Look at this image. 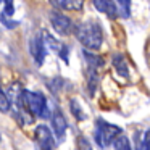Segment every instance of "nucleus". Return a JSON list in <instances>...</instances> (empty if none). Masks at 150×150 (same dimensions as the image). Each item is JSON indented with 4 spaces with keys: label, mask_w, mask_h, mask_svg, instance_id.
Returning a JSON list of instances; mask_svg holds the SVG:
<instances>
[{
    "label": "nucleus",
    "mask_w": 150,
    "mask_h": 150,
    "mask_svg": "<svg viewBox=\"0 0 150 150\" xmlns=\"http://www.w3.org/2000/svg\"><path fill=\"white\" fill-rule=\"evenodd\" d=\"M74 34L78 40L87 50H98L103 42V31L97 21H84L74 26Z\"/></svg>",
    "instance_id": "obj_1"
},
{
    "label": "nucleus",
    "mask_w": 150,
    "mask_h": 150,
    "mask_svg": "<svg viewBox=\"0 0 150 150\" xmlns=\"http://www.w3.org/2000/svg\"><path fill=\"white\" fill-rule=\"evenodd\" d=\"M21 102H23V105L34 116H39V118H49L50 116L49 107H47V100L44 97V94H40V92L23 91L21 92Z\"/></svg>",
    "instance_id": "obj_2"
},
{
    "label": "nucleus",
    "mask_w": 150,
    "mask_h": 150,
    "mask_svg": "<svg viewBox=\"0 0 150 150\" xmlns=\"http://www.w3.org/2000/svg\"><path fill=\"white\" fill-rule=\"evenodd\" d=\"M95 142L98 144L100 147H108L110 144L115 142L120 134H123V129L116 124H110L108 121L98 118L95 121Z\"/></svg>",
    "instance_id": "obj_3"
},
{
    "label": "nucleus",
    "mask_w": 150,
    "mask_h": 150,
    "mask_svg": "<svg viewBox=\"0 0 150 150\" xmlns=\"http://www.w3.org/2000/svg\"><path fill=\"white\" fill-rule=\"evenodd\" d=\"M50 23H52L53 29H55L60 36H68V34L74 29L73 21L69 20L65 13H62V11H58V10L50 11Z\"/></svg>",
    "instance_id": "obj_4"
},
{
    "label": "nucleus",
    "mask_w": 150,
    "mask_h": 150,
    "mask_svg": "<svg viewBox=\"0 0 150 150\" xmlns=\"http://www.w3.org/2000/svg\"><path fill=\"white\" fill-rule=\"evenodd\" d=\"M34 136H36V142L39 150H55V140H53L52 131L49 129V126L39 124L36 127Z\"/></svg>",
    "instance_id": "obj_5"
},
{
    "label": "nucleus",
    "mask_w": 150,
    "mask_h": 150,
    "mask_svg": "<svg viewBox=\"0 0 150 150\" xmlns=\"http://www.w3.org/2000/svg\"><path fill=\"white\" fill-rule=\"evenodd\" d=\"M47 47H45V40H44V36L40 34H36L33 39L29 40V52L33 55L36 65H42L44 60H45V53H47Z\"/></svg>",
    "instance_id": "obj_6"
},
{
    "label": "nucleus",
    "mask_w": 150,
    "mask_h": 150,
    "mask_svg": "<svg viewBox=\"0 0 150 150\" xmlns=\"http://www.w3.org/2000/svg\"><path fill=\"white\" fill-rule=\"evenodd\" d=\"M52 129L55 132V137L58 140H63L66 134V129H68V124H66V120L63 116V113L60 110H55L52 115Z\"/></svg>",
    "instance_id": "obj_7"
},
{
    "label": "nucleus",
    "mask_w": 150,
    "mask_h": 150,
    "mask_svg": "<svg viewBox=\"0 0 150 150\" xmlns=\"http://www.w3.org/2000/svg\"><path fill=\"white\" fill-rule=\"evenodd\" d=\"M57 10L66 11H79L84 5V0H49Z\"/></svg>",
    "instance_id": "obj_8"
},
{
    "label": "nucleus",
    "mask_w": 150,
    "mask_h": 150,
    "mask_svg": "<svg viewBox=\"0 0 150 150\" xmlns=\"http://www.w3.org/2000/svg\"><path fill=\"white\" fill-rule=\"evenodd\" d=\"M94 7L100 13H105L108 18H116L118 16V8L113 0H94Z\"/></svg>",
    "instance_id": "obj_9"
},
{
    "label": "nucleus",
    "mask_w": 150,
    "mask_h": 150,
    "mask_svg": "<svg viewBox=\"0 0 150 150\" xmlns=\"http://www.w3.org/2000/svg\"><path fill=\"white\" fill-rule=\"evenodd\" d=\"M111 60H113V66L116 68V71L120 73L121 76L126 78V76H127V65H126V62H124L123 53H115Z\"/></svg>",
    "instance_id": "obj_10"
},
{
    "label": "nucleus",
    "mask_w": 150,
    "mask_h": 150,
    "mask_svg": "<svg viewBox=\"0 0 150 150\" xmlns=\"http://www.w3.org/2000/svg\"><path fill=\"white\" fill-rule=\"evenodd\" d=\"M82 53H84V58L87 60L89 68H95V69H98L100 66H103V58H102V57L95 55V53H91L89 50H84Z\"/></svg>",
    "instance_id": "obj_11"
},
{
    "label": "nucleus",
    "mask_w": 150,
    "mask_h": 150,
    "mask_svg": "<svg viewBox=\"0 0 150 150\" xmlns=\"http://www.w3.org/2000/svg\"><path fill=\"white\" fill-rule=\"evenodd\" d=\"M97 84H98L97 69H95V68H89V69H87V87H89V92H91V95H94Z\"/></svg>",
    "instance_id": "obj_12"
},
{
    "label": "nucleus",
    "mask_w": 150,
    "mask_h": 150,
    "mask_svg": "<svg viewBox=\"0 0 150 150\" xmlns=\"http://www.w3.org/2000/svg\"><path fill=\"white\" fill-rule=\"evenodd\" d=\"M69 110H71L73 116H74L78 121H82V120H86V115H84V111H82L81 105H79V102L76 100V98H71V102H69Z\"/></svg>",
    "instance_id": "obj_13"
},
{
    "label": "nucleus",
    "mask_w": 150,
    "mask_h": 150,
    "mask_svg": "<svg viewBox=\"0 0 150 150\" xmlns=\"http://www.w3.org/2000/svg\"><path fill=\"white\" fill-rule=\"evenodd\" d=\"M115 149L116 150H132L131 149V144H129V139H127L124 134H120V136L115 139Z\"/></svg>",
    "instance_id": "obj_14"
},
{
    "label": "nucleus",
    "mask_w": 150,
    "mask_h": 150,
    "mask_svg": "<svg viewBox=\"0 0 150 150\" xmlns=\"http://www.w3.org/2000/svg\"><path fill=\"white\" fill-rule=\"evenodd\" d=\"M10 108H11L10 98H8V95L5 94V91L2 89V84H0V111L2 113H8Z\"/></svg>",
    "instance_id": "obj_15"
},
{
    "label": "nucleus",
    "mask_w": 150,
    "mask_h": 150,
    "mask_svg": "<svg viewBox=\"0 0 150 150\" xmlns=\"http://www.w3.org/2000/svg\"><path fill=\"white\" fill-rule=\"evenodd\" d=\"M5 5L4 8V15H7V16H13L15 13V5H13V0H2Z\"/></svg>",
    "instance_id": "obj_16"
},
{
    "label": "nucleus",
    "mask_w": 150,
    "mask_h": 150,
    "mask_svg": "<svg viewBox=\"0 0 150 150\" xmlns=\"http://www.w3.org/2000/svg\"><path fill=\"white\" fill-rule=\"evenodd\" d=\"M78 150H92L91 144L86 137H79L78 139Z\"/></svg>",
    "instance_id": "obj_17"
},
{
    "label": "nucleus",
    "mask_w": 150,
    "mask_h": 150,
    "mask_svg": "<svg viewBox=\"0 0 150 150\" xmlns=\"http://www.w3.org/2000/svg\"><path fill=\"white\" fill-rule=\"evenodd\" d=\"M121 10L124 11V16H129V10H131V0H118Z\"/></svg>",
    "instance_id": "obj_18"
},
{
    "label": "nucleus",
    "mask_w": 150,
    "mask_h": 150,
    "mask_svg": "<svg viewBox=\"0 0 150 150\" xmlns=\"http://www.w3.org/2000/svg\"><path fill=\"white\" fill-rule=\"evenodd\" d=\"M0 21H2V23H4L7 28H15L18 24L16 21H10V20H8V16H7V15H4V13L0 15Z\"/></svg>",
    "instance_id": "obj_19"
},
{
    "label": "nucleus",
    "mask_w": 150,
    "mask_h": 150,
    "mask_svg": "<svg viewBox=\"0 0 150 150\" xmlns=\"http://www.w3.org/2000/svg\"><path fill=\"white\" fill-rule=\"evenodd\" d=\"M144 150H150V131L144 134Z\"/></svg>",
    "instance_id": "obj_20"
},
{
    "label": "nucleus",
    "mask_w": 150,
    "mask_h": 150,
    "mask_svg": "<svg viewBox=\"0 0 150 150\" xmlns=\"http://www.w3.org/2000/svg\"><path fill=\"white\" fill-rule=\"evenodd\" d=\"M0 142H2V136H0Z\"/></svg>",
    "instance_id": "obj_21"
},
{
    "label": "nucleus",
    "mask_w": 150,
    "mask_h": 150,
    "mask_svg": "<svg viewBox=\"0 0 150 150\" xmlns=\"http://www.w3.org/2000/svg\"><path fill=\"white\" fill-rule=\"evenodd\" d=\"M0 2H2V0H0Z\"/></svg>",
    "instance_id": "obj_22"
}]
</instances>
